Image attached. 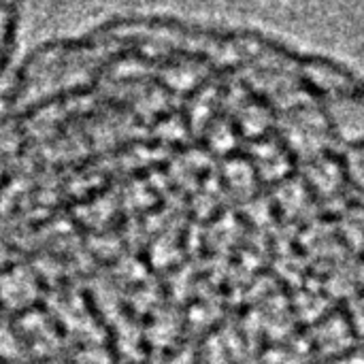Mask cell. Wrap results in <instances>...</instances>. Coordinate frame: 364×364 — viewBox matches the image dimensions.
I'll return each mask as SVG.
<instances>
[]
</instances>
